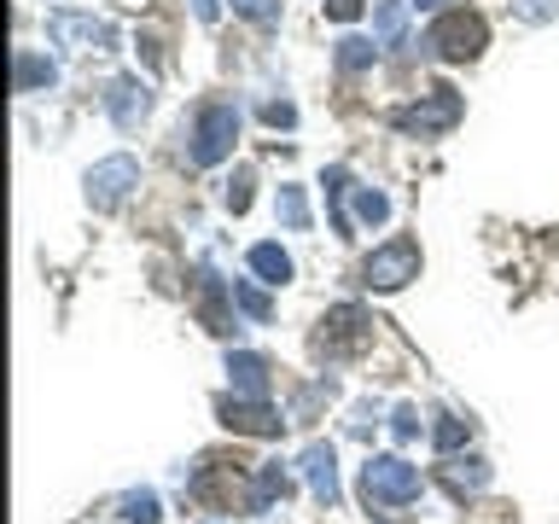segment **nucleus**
<instances>
[{"label": "nucleus", "mask_w": 559, "mask_h": 524, "mask_svg": "<svg viewBox=\"0 0 559 524\" xmlns=\"http://www.w3.org/2000/svg\"><path fill=\"white\" fill-rule=\"evenodd\" d=\"M367 344H373V321H367V309H356V303L326 309L321 326H314V356L321 361H356Z\"/></svg>", "instance_id": "nucleus-1"}, {"label": "nucleus", "mask_w": 559, "mask_h": 524, "mask_svg": "<svg viewBox=\"0 0 559 524\" xmlns=\"http://www.w3.org/2000/svg\"><path fill=\"white\" fill-rule=\"evenodd\" d=\"M419 496V466H408L402 454H373L361 466V501L367 513H384V507H402Z\"/></svg>", "instance_id": "nucleus-2"}, {"label": "nucleus", "mask_w": 559, "mask_h": 524, "mask_svg": "<svg viewBox=\"0 0 559 524\" xmlns=\"http://www.w3.org/2000/svg\"><path fill=\"white\" fill-rule=\"evenodd\" d=\"M234 140H239V105L234 99H210V105H199V117H192L187 157L199 169H210V164H222V157L234 152Z\"/></svg>", "instance_id": "nucleus-3"}, {"label": "nucleus", "mask_w": 559, "mask_h": 524, "mask_svg": "<svg viewBox=\"0 0 559 524\" xmlns=\"http://www.w3.org/2000/svg\"><path fill=\"white\" fill-rule=\"evenodd\" d=\"M426 47L437 52V59H449V64H466V59H478V52L489 47V24L478 12H443L426 29Z\"/></svg>", "instance_id": "nucleus-4"}, {"label": "nucleus", "mask_w": 559, "mask_h": 524, "mask_svg": "<svg viewBox=\"0 0 559 524\" xmlns=\"http://www.w3.org/2000/svg\"><path fill=\"white\" fill-rule=\"evenodd\" d=\"M461 94H454V87H431L426 99H414V105H402V111L391 117L402 134H419V140H431V134H449L454 122H461Z\"/></svg>", "instance_id": "nucleus-5"}, {"label": "nucleus", "mask_w": 559, "mask_h": 524, "mask_svg": "<svg viewBox=\"0 0 559 524\" xmlns=\"http://www.w3.org/2000/svg\"><path fill=\"white\" fill-rule=\"evenodd\" d=\"M361 279H367L373 291H402L408 279H419V245H414V239H391V245H379V251L367 257Z\"/></svg>", "instance_id": "nucleus-6"}, {"label": "nucleus", "mask_w": 559, "mask_h": 524, "mask_svg": "<svg viewBox=\"0 0 559 524\" xmlns=\"http://www.w3.org/2000/svg\"><path fill=\"white\" fill-rule=\"evenodd\" d=\"M134 187H140V164L129 152H117V157H105V164L87 169V204L94 210H117Z\"/></svg>", "instance_id": "nucleus-7"}, {"label": "nucleus", "mask_w": 559, "mask_h": 524, "mask_svg": "<svg viewBox=\"0 0 559 524\" xmlns=\"http://www.w3.org/2000/svg\"><path fill=\"white\" fill-rule=\"evenodd\" d=\"M47 35L59 47H76V52H105L117 41L111 24H99V17H87V12H52L47 17Z\"/></svg>", "instance_id": "nucleus-8"}, {"label": "nucleus", "mask_w": 559, "mask_h": 524, "mask_svg": "<svg viewBox=\"0 0 559 524\" xmlns=\"http://www.w3.org/2000/svg\"><path fill=\"white\" fill-rule=\"evenodd\" d=\"M216 414H222L227 431H245V437H280L286 431V419H280L269 402H251V396H222Z\"/></svg>", "instance_id": "nucleus-9"}, {"label": "nucleus", "mask_w": 559, "mask_h": 524, "mask_svg": "<svg viewBox=\"0 0 559 524\" xmlns=\"http://www.w3.org/2000/svg\"><path fill=\"white\" fill-rule=\"evenodd\" d=\"M105 111H111L117 129H140L146 111H152V87L140 76H117L111 87H105Z\"/></svg>", "instance_id": "nucleus-10"}, {"label": "nucleus", "mask_w": 559, "mask_h": 524, "mask_svg": "<svg viewBox=\"0 0 559 524\" xmlns=\"http://www.w3.org/2000/svg\"><path fill=\"white\" fill-rule=\"evenodd\" d=\"M297 466H304V478H309V496H314V501H321V507H338L344 489H338V461H332V443H309Z\"/></svg>", "instance_id": "nucleus-11"}, {"label": "nucleus", "mask_w": 559, "mask_h": 524, "mask_svg": "<svg viewBox=\"0 0 559 524\" xmlns=\"http://www.w3.org/2000/svg\"><path fill=\"white\" fill-rule=\"evenodd\" d=\"M227 373H234V396L269 402L274 373H269V361H262V356H251V349H227Z\"/></svg>", "instance_id": "nucleus-12"}, {"label": "nucleus", "mask_w": 559, "mask_h": 524, "mask_svg": "<svg viewBox=\"0 0 559 524\" xmlns=\"http://www.w3.org/2000/svg\"><path fill=\"white\" fill-rule=\"evenodd\" d=\"M292 496V478L280 466H257V478L245 484V513H269L274 501Z\"/></svg>", "instance_id": "nucleus-13"}, {"label": "nucleus", "mask_w": 559, "mask_h": 524, "mask_svg": "<svg viewBox=\"0 0 559 524\" xmlns=\"http://www.w3.org/2000/svg\"><path fill=\"white\" fill-rule=\"evenodd\" d=\"M12 82H17V94H35V87L59 82V64L41 59V52H17V59H12Z\"/></svg>", "instance_id": "nucleus-14"}, {"label": "nucleus", "mask_w": 559, "mask_h": 524, "mask_svg": "<svg viewBox=\"0 0 559 524\" xmlns=\"http://www.w3.org/2000/svg\"><path fill=\"white\" fill-rule=\"evenodd\" d=\"M443 484L454 489V496H478V489L489 484V466L484 461H443Z\"/></svg>", "instance_id": "nucleus-15"}, {"label": "nucleus", "mask_w": 559, "mask_h": 524, "mask_svg": "<svg viewBox=\"0 0 559 524\" xmlns=\"http://www.w3.org/2000/svg\"><path fill=\"white\" fill-rule=\"evenodd\" d=\"M251 274H262L269 286H286L292 279V257L280 245H251Z\"/></svg>", "instance_id": "nucleus-16"}, {"label": "nucleus", "mask_w": 559, "mask_h": 524, "mask_svg": "<svg viewBox=\"0 0 559 524\" xmlns=\"http://www.w3.org/2000/svg\"><path fill=\"white\" fill-rule=\"evenodd\" d=\"M274 216L292 227V234H304L309 227V199H304V187H280V199H274Z\"/></svg>", "instance_id": "nucleus-17"}, {"label": "nucleus", "mask_w": 559, "mask_h": 524, "mask_svg": "<svg viewBox=\"0 0 559 524\" xmlns=\"http://www.w3.org/2000/svg\"><path fill=\"white\" fill-rule=\"evenodd\" d=\"M344 192H349V175H344V169H326V210H332V227H338V239H349V216H344Z\"/></svg>", "instance_id": "nucleus-18"}, {"label": "nucleus", "mask_w": 559, "mask_h": 524, "mask_svg": "<svg viewBox=\"0 0 559 524\" xmlns=\"http://www.w3.org/2000/svg\"><path fill=\"white\" fill-rule=\"evenodd\" d=\"M472 437V419H461V414H443L437 419V431H431V443H437V454H454Z\"/></svg>", "instance_id": "nucleus-19"}, {"label": "nucleus", "mask_w": 559, "mask_h": 524, "mask_svg": "<svg viewBox=\"0 0 559 524\" xmlns=\"http://www.w3.org/2000/svg\"><path fill=\"white\" fill-rule=\"evenodd\" d=\"M356 216H361L367 227L391 222V199H384V192H373V187H356Z\"/></svg>", "instance_id": "nucleus-20"}, {"label": "nucleus", "mask_w": 559, "mask_h": 524, "mask_svg": "<svg viewBox=\"0 0 559 524\" xmlns=\"http://www.w3.org/2000/svg\"><path fill=\"white\" fill-rule=\"evenodd\" d=\"M373 64V41H361V35H349V41H338V70L344 76H356V70Z\"/></svg>", "instance_id": "nucleus-21"}, {"label": "nucleus", "mask_w": 559, "mask_h": 524, "mask_svg": "<svg viewBox=\"0 0 559 524\" xmlns=\"http://www.w3.org/2000/svg\"><path fill=\"white\" fill-rule=\"evenodd\" d=\"M199 279H204V286H199V303H204V321H210V326H216V332H222V326H227V314H222V279H216V274H210V269H204Z\"/></svg>", "instance_id": "nucleus-22"}, {"label": "nucleus", "mask_w": 559, "mask_h": 524, "mask_svg": "<svg viewBox=\"0 0 559 524\" xmlns=\"http://www.w3.org/2000/svg\"><path fill=\"white\" fill-rule=\"evenodd\" d=\"M122 519H129V524H157L164 513H157V496H152V489H134V496H122Z\"/></svg>", "instance_id": "nucleus-23"}, {"label": "nucleus", "mask_w": 559, "mask_h": 524, "mask_svg": "<svg viewBox=\"0 0 559 524\" xmlns=\"http://www.w3.org/2000/svg\"><path fill=\"white\" fill-rule=\"evenodd\" d=\"M234 12L251 17V24H262V29H274L280 12H286V0H234Z\"/></svg>", "instance_id": "nucleus-24"}, {"label": "nucleus", "mask_w": 559, "mask_h": 524, "mask_svg": "<svg viewBox=\"0 0 559 524\" xmlns=\"http://www.w3.org/2000/svg\"><path fill=\"white\" fill-rule=\"evenodd\" d=\"M234 303H239L245 314H251V321H269V314H274V303L251 286V279H234Z\"/></svg>", "instance_id": "nucleus-25"}, {"label": "nucleus", "mask_w": 559, "mask_h": 524, "mask_svg": "<svg viewBox=\"0 0 559 524\" xmlns=\"http://www.w3.org/2000/svg\"><path fill=\"white\" fill-rule=\"evenodd\" d=\"M379 41L384 47L402 41V0H379Z\"/></svg>", "instance_id": "nucleus-26"}, {"label": "nucleus", "mask_w": 559, "mask_h": 524, "mask_svg": "<svg viewBox=\"0 0 559 524\" xmlns=\"http://www.w3.org/2000/svg\"><path fill=\"white\" fill-rule=\"evenodd\" d=\"M391 437H396V443H414V437H419V408H414V402H402V408L391 414Z\"/></svg>", "instance_id": "nucleus-27"}, {"label": "nucleus", "mask_w": 559, "mask_h": 524, "mask_svg": "<svg viewBox=\"0 0 559 524\" xmlns=\"http://www.w3.org/2000/svg\"><path fill=\"white\" fill-rule=\"evenodd\" d=\"M227 210H234V216L251 210V169H234V181H227Z\"/></svg>", "instance_id": "nucleus-28"}, {"label": "nucleus", "mask_w": 559, "mask_h": 524, "mask_svg": "<svg viewBox=\"0 0 559 524\" xmlns=\"http://www.w3.org/2000/svg\"><path fill=\"white\" fill-rule=\"evenodd\" d=\"M519 17H531V24H554L559 17V0H513Z\"/></svg>", "instance_id": "nucleus-29"}, {"label": "nucleus", "mask_w": 559, "mask_h": 524, "mask_svg": "<svg viewBox=\"0 0 559 524\" xmlns=\"http://www.w3.org/2000/svg\"><path fill=\"white\" fill-rule=\"evenodd\" d=\"M326 17L332 24H349V17H361V0H326Z\"/></svg>", "instance_id": "nucleus-30"}, {"label": "nucleus", "mask_w": 559, "mask_h": 524, "mask_svg": "<svg viewBox=\"0 0 559 524\" xmlns=\"http://www.w3.org/2000/svg\"><path fill=\"white\" fill-rule=\"evenodd\" d=\"M262 117H269L274 129H292V122H297V111H292V105H280V99H274V105H262Z\"/></svg>", "instance_id": "nucleus-31"}, {"label": "nucleus", "mask_w": 559, "mask_h": 524, "mask_svg": "<svg viewBox=\"0 0 559 524\" xmlns=\"http://www.w3.org/2000/svg\"><path fill=\"white\" fill-rule=\"evenodd\" d=\"M349 431H356V437L373 431V408H356V419H349Z\"/></svg>", "instance_id": "nucleus-32"}, {"label": "nucleus", "mask_w": 559, "mask_h": 524, "mask_svg": "<svg viewBox=\"0 0 559 524\" xmlns=\"http://www.w3.org/2000/svg\"><path fill=\"white\" fill-rule=\"evenodd\" d=\"M192 12H199L204 24H216V0H192Z\"/></svg>", "instance_id": "nucleus-33"}, {"label": "nucleus", "mask_w": 559, "mask_h": 524, "mask_svg": "<svg viewBox=\"0 0 559 524\" xmlns=\"http://www.w3.org/2000/svg\"><path fill=\"white\" fill-rule=\"evenodd\" d=\"M419 7H443V0H419Z\"/></svg>", "instance_id": "nucleus-34"}]
</instances>
